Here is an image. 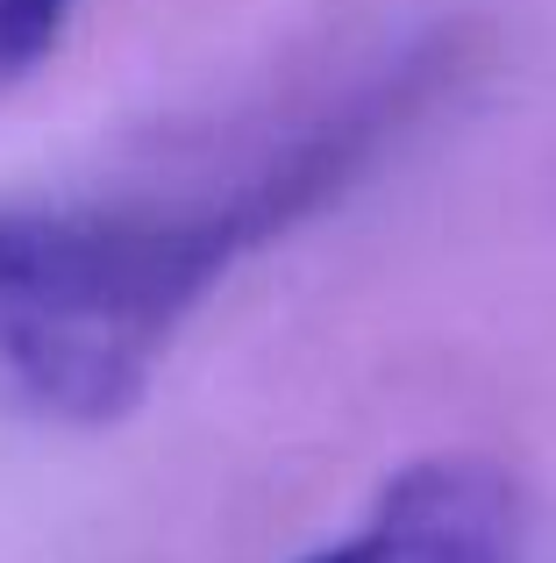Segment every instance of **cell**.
Returning <instances> with one entry per match:
<instances>
[{
    "mask_svg": "<svg viewBox=\"0 0 556 563\" xmlns=\"http://www.w3.org/2000/svg\"><path fill=\"white\" fill-rule=\"evenodd\" d=\"M79 0H0V79H22L57 51Z\"/></svg>",
    "mask_w": 556,
    "mask_h": 563,
    "instance_id": "cell-3",
    "label": "cell"
},
{
    "mask_svg": "<svg viewBox=\"0 0 556 563\" xmlns=\"http://www.w3.org/2000/svg\"><path fill=\"white\" fill-rule=\"evenodd\" d=\"M443 79V43L386 57L214 186L0 200V407L79 428L129 413L214 286L357 186Z\"/></svg>",
    "mask_w": 556,
    "mask_h": 563,
    "instance_id": "cell-1",
    "label": "cell"
},
{
    "mask_svg": "<svg viewBox=\"0 0 556 563\" xmlns=\"http://www.w3.org/2000/svg\"><path fill=\"white\" fill-rule=\"evenodd\" d=\"M300 563H556V514L478 456H429L357 528Z\"/></svg>",
    "mask_w": 556,
    "mask_h": 563,
    "instance_id": "cell-2",
    "label": "cell"
}]
</instances>
